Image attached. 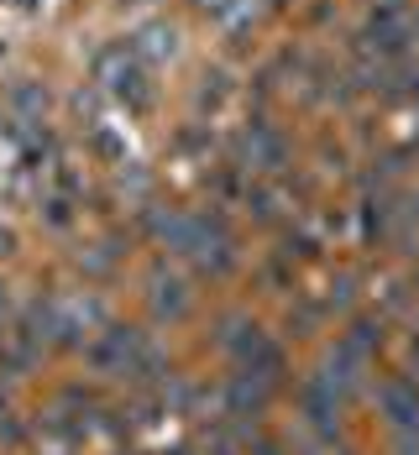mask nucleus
<instances>
[{
    "label": "nucleus",
    "instance_id": "obj_1",
    "mask_svg": "<svg viewBox=\"0 0 419 455\" xmlns=\"http://www.w3.org/2000/svg\"><path fill=\"white\" fill-rule=\"evenodd\" d=\"M94 74H100V84L116 94V100H147V79H141V58H137V47L132 43H110V47H100V58H94Z\"/></svg>",
    "mask_w": 419,
    "mask_h": 455
},
{
    "label": "nucleus",
    "instance_id": "obj_2",
    "mask_svg": "<svg viewBox=\"0 0 419 455\" xmlns=\"http://www.w3.org/2000/svg\"><path fill=\"white\" fill-rule=\"evenodd\" d=\"M184 251L205 267V273H226V267H231V235H226L221 220H194Z\"/></svg>",
    "mask_w": 419,
    "mask_h": 455
},
{
    "label": "nucleus",
    "instance_id": "obj_3",
    "mask_svg": "<svg viewBox=\"0 0 419 455\" xmlns=\"http://www.w3.org/2000/svg\"><path fill=\"white\" fill-rule=\"evenodd\" d=\"M141 63H163V58H173L179 52V32L168 27V21H152V27H141L137 37H132Z\"/></svg>",
    "mask_w": 419,
    "mask_h": 455
},
{
    "label": "nucleus",
    "instance_id": "obj_4",
    "mask_svg": "<svg viewBox=\"0 0 419 455\" xmlns=\"http://www.w3.org/2000/svg\"><path fill=\"white\" fill-rule=\"evenodd\" d=\"M377 403H383V413H388L393 424H404V429L419 424V387H409V382H388Z\"/></svg>",
    "mask_w": 419,
    "mask_h": 455
},
{
    "label": "nucleus",
    "instance_id": "obj_5",
    "mask_svg": "<svg viewBox=\"0 0 419 455\" xmlns=\"http://www.w3.org/2000/svg\"><path fill=\"white\" fill-rule=\"evenodd\" d=\"M246 157H252V168H283V141L268 132V126H252V137H246Z\"/></svg>",
    "mask_w": 419,
    "mask_h": 455
},
{
    "label": "nucleus",
    "instance_id": "obj_6",
    "mask_svg": "<svg viewBox=\"0 0 419 455\" xmlns=\"http://www.w3.org/2000/svg\"><path fill=\"white\" fill-rule=\"evenodd\" d=\"M231 403H236V409H246V403H252V409H262V403H268V377H262L257 366H252V371H241V377L231 382Z\"/></svg>",
    "mask_w": 419,
    "mask_h": 455
},
{
    "label": "nucleus",
    "instance_id": "obj_7",
    "mask_svg": "<svg viewBox=\"0 0 419 455\" xmlns=\"http://www.w3.org/2000/svg\"><path fill=\"white\" fill-rule=\"evenodd\" d=\"M152 309H157V315H184L189 309L184 283H179V277H152Z\"/></svg>",
    "mask_w": 419,
    "mask_h": 455
},
{
    "label": "nucleus",
    "instance_id": "obj_8",
    "mask_svg": "<svg viewBox=\"0 0 419 455\" xmlns=\"http://www.w3.org/2000/svg\"><path fill=\"white\" fill-rule=\"evenodd\" d=\"M194 5H199L205 16H226V11H231L236 0H194Z\"/></svg>",
    "mask_w": 419,
    "mask_h": 455
},
{
    "label": "nucleus",
    "instance_id": "obj_9",
    "mask_svg": "<svg viewBox=\"0 0 419 455\" xmlns=\"http://www.w3.org/2000/svg\"><path fill=\"white\" fill-rule=\"evenodd\" d=\"M11 246H16V235H11V230H0V257H11Z\"/></svg>",
    "mask_w": 419,
    "mask_h": 455
}]
</instances>
